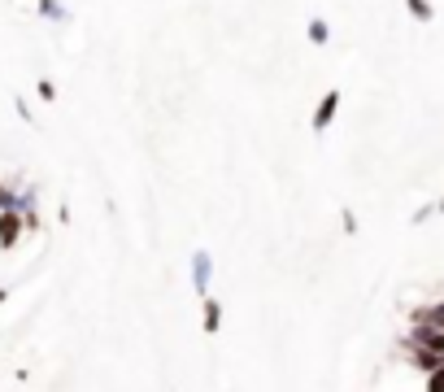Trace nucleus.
Wrapping results in <instances>:
<instances>
[{"instance_id":"f03ea898","label":"nucleus","mask_w":444,"mask_h":392,"mask_svg":"<svg viewBox=\"0 0 444 392\" xmlns=\"http://www.w3.org/2000/svg\"><path fill=\"white\" fill-rule=\"evenodd\" d=\"M18 231H22V222H18L13 214H0V244H13Z\"/></svg>"},{"instance_id":"39448f33","label":"nucleus","mask_w":444,"mask_h":392,"mask_svg":"<svg viewBox=\"0 0 444 392\" xmlns=\"http://www.w3.org/2000/svg\"><path fill=\"white\" fill-rule=\"evenodd\" d=\"M205 283H209V257L200 253L196 257V287H205Z\"/></svg>"},{"instance_id":"423d86ee","label":"nucleus","mask_w":444,"mask_h":392,"mask_svg":"<svg viewBox=\"0 0 444 392\" xmlns=\"http://www.w3.org/2000/svg\"><path fill=\"white\" fill-rule=\"evenodd\" d=\"M0 301H5V292H0Z\"/></svg>"},{"instance_id":"f257e3e1","label":"nucleus","mask_w":444,"mask_h":392,"mask_svg":"<svg viewBox=\"0 0 444 392\" xmlns=\"http://www.w3.org/2000/svg\"><path fill=\"white\" fill-rule=\"evenodd\" d=\"M423 327H431V331H444V305H431V309H418L414 314Z\"/></svg>"},{"instance_id":"7ed1b4c3","label":"nucleus","mask_w":444,"mask_h":392,"mask_svg":"<svg viewBox=\"0 0 444 392\" xmlns=\"http://www.w3.org/2000/svg\"><path fill=\"white\" fill-rule=\"evenodd\" d=\"M218 323H222L218 301H205V331H218Z\"/></svg>"},{"instance_id":"0eeeda50","label":"nucleus","mask_w":444,"mask_h":392,"mask_svg":"<svg viewBox=\"0 0 444 392\" xmlns=\"http://www.w3.org/2000/svg\"><path fill=\"white\" fill-rule=\"evenodd\" d=\"M440 205H444V201H440Z\"/></svg>"},{"instance_id":"20e7f679","label":"nucleus","mask_w":444,"mask_h":392,"mask_svg":"<svg viewBox=\"0 0 444 392\" xmlns=\"http://www.w3.org/2000/svg\"><path fill=\"white\" fill-rule=\"evenodd\" d=\"M335 105H340V92H331V96L323 100V109H318V118H313V122H318V131H323V126H327V118L335 114Z\"/></svg>"}]
</instances>
